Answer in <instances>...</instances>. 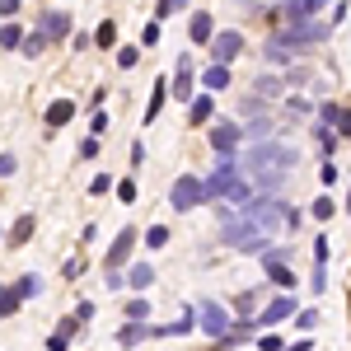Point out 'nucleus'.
<instances>
[{
	"instance_id": "nucleus-6",
	"label": "nucleus",
	"mask_w": 351,
	"mask_h": 351,
	"mask_svg": "<svg viewBox=\"0 0 351 351\" xmlns=\"http://www.w3.org/2000/svg\"><path fill=\"white\" fill-rule=\"evenodd\" d=\"M230 324H234V309L225 304V300H202L197 304V332L211 342V337H220V332H230Z\"/></svg>"
},
{
	"instance_id": "nucleus-20",
	"label": "nucleus",
	"mask_w": 351,
	"mask_h": 351,
	"mask_svg": "<svg viewBox=\"0 0 351 351\" xmlns=\"http://www.w3.org/2000/svg\"><path fill=\"white\" fill-rule=\"evenodd\" d=\"M263 304H267V281H263V286H248V291H239V295L230 300L234 319H239V314H258Z\"/></svg>"
},
{
	"instance_id": "nucleus-19",
	"label": "nucleus",
	"mask_w": 351,
	"mask_h": 351,
	"mask_svg": "<svg viewBox=\"0 0 351 351\" xmlns=\"http://www.w3.org/2000/svg\"><path fill=\"white\" fill-rule=\"evenodd\" d=\"M75 104H71V99H52V104H47V112H43V122H47V141H52V132H61V127H71V122H75Z\"/></svg>"
},
{
	"instance_id": "nucleus-41",
	"label": "nucleus",
	"mask_w": 351,
	"mask_h": 351,
	"mask_svg": "<svg viewBox=\"0 0 351 351\" xmlns=\"http://www.w3.org/2000/svg\"><path fill=\"white\" fill-rule=\"evenodd\" d=\"M104 291L122 295V291H127V267H112V271H104Z\"/></svg>"
},
{
	"instance_id": "nucleus-63",
	"label": "nucleus",
	"mask_w": 351,
	"mask_h": 351,
	"mask_svg": "<svg viewBox=\"0 0 351 351\" xmlns=\"http://www.w3.org/2000/svg\"><path fill=\"white\" fill-rule=\"evenodd\" d=\"M0 239H5V230H0Z\"/></svg>"
},
{
	"instance_id": "nucleus-11",
	"label": "nucleus",
	"mask_w": 351,
	"mask_h": 351,
	"mask_svg": "<svg viewBox=\"0 0 351 351\" xmlns=\"http://www.w3.org/2000/svg\"><path fill=\"white\" fill-rule=\"evenodd\" d=\"M38 28L47 33V43H52V47H61V43H71L75 19H71V10H43V14H38Z\"/></svg>"
},
{
	"instance_id": "nucleus-18",
	"label": "nucleus",
	"mask_w": 351,
	"mask_h": 351,
	"mask_svg": "<svg viewBox=\"0 0 351 351\" xmlns=\"http://www.w3.org/2000/svg\"><path fill=\"white\" fill-rule=\"evenodd\" d=\"M281 75H286V89H328V84L319 80V71H314L309 61H295V66H286Z\"/></svg>"
},
{
	"instance_id": "nucleus-1",
	"label": "nucleus",
	"mask_w": 351,
	"mask_h": 351,
	"mask_svg": "<svg viewBox=\"0 0 351 351\" xmlns=\"http://www.w3.org/2000/svg\"><path fill=\"white\" fill-rule=\"evenodd\" d=\"M300 160H304V150L291 141V132H276L267 141H248L239 150L243 173H248V183L258 192H286L291 178H295V169H300Z\"/></svg>"
},
{
	"instance_id": "nucleus-45",
	"label": "nucleus",
	"mask_w": 351,
	"mask_h": 351,
	"mask_svg": "<svg viewBox=\"0 0 351 351\" xmlns=\"http://www.w3.org/2000/svg\"><path fill=\"white\" fill-rule=\"evenodd\" d=\"M192 0H155V19H169V14H178V10H188Z\"/></svg>"
},
{
	"instance_id": "nucleus-47",
	"label": "nucleus",
	"mask_w": 351,
	"mask_h": 351,
	"mask_svg": "<svg viewBox=\"0 0 351 351\" xmlns=\"http://www.w3.org/2000/svg\"><path fill=\"white\" fill-rule=\"evenodd\" d=\"M19 173V155L14 150H0V178H14Z\"/></svg>"
},
{
	"instance_id": "nucleus-24",
	"label": "nucleus",
	"mask_w": 351,
	"mask_h": 351,
	"mask_svg": "<svg viewBox=\"0 0 351 351\" xmlns=\"http://www.w3.org/2000/svg\"><path fill=\"white\" fill-rule=\"evenodd\" d=\"M33 234H38V216H33V211H24V216H19L14 225H10V230H5L10 248H24V243L33 239Z\"/></svg>"
},
{
	"instance_id": "nucleus-54",
	"label": "nucleus",
	"mask_w": 351,
	"mask_h": 351,
	"mask_svg": "<svg viewBox=\"0 0 351 351\" xmlns=\"http://www.w3.org/2000/svg\"><path fill=\"white\" fill-rule=\"evenodd\" d=\"M71 342H75V337H66V332H47V351H71Z\"/></svg>"
},
{
	"instance_id": "nucleus-51",
	"label": "nucleus",
	"mask_w": 351,
	"mask_h": 351,
	"mask_svg": "<svg viewBox=\"0 0 351 351\" xmlns=\"http://www.w3.org/2000/svg\"><path fill=\"white\" fill-rule=\"evenodd\" d=\"M104 132H108V112L94 108V112H89V136H104Z\"/></svg>"
},
{
	"instance_id": "nucleus-8",
	"label": "nucleus",
	"mask_w": 351,
	"mask_h": 351,
	"mask_svg": "<svg viewBox=\"0 0 351 351\" xmlns=\"http://www.w3.org/2000/svg\"><path fill=\"white\" fill-rule=\"evenodd\" d=\"M243 47H248V38H243L239 28H216V38H211L206 56H211V61H220V66H234V61L243 56Z\"/></svg>"
},
{
	"instance_id": "nucleus-14",
	"label": "nucleus",
	"mask_w": 351,
	"mask_h": 351,
	"mask_svg": "<svg viewBox=\"0 0 351 351\" xmlns=\"http://www.w3.org/2000/svg\"><path fill=\"white\" fill-rule=\"evenodd\" d=\"M112 342L122 351H136L141 342H150V319H122V328L112 332Z\"/></svg>"
},
{
	"instance_id": "nucleus-50",
	"label": "nucleus",
	"mask_w": 351,
	"mask_h": 351,
	"mask_svg": "<svg viewBox=\"0 0 351 351\" xmlns=\"http://www.w3.org/2000/svg\"><path fill=\"white\" fill-rule=\"evenodd\" d=\"M332 132L342 136V141H351V108H342L337 117H332Z\"/></svg>"
},
{
	"instance_id": "nucleus-27",
	"label": "nucleus",
	"mask_w": 351,
	"mask_h": 351,
	"mask_svg": "<svg viewBox=\"0 0 351 351\" xmlns=\"http://www.w3.org/2000/svg\"><path fill=\"white\" fill-rule=\"evenodd\" d=\"M271 108H276L271 99H263V94H253V89H248V94L239 99V108H234V117L248 122V117H263V112H271Z\"/></svg>"
},
{
	"instance_id": "nucleus-40",
	"label": "nucleus",
	"mask_w": 351,
	"mask_h": 351,
	"mask_svg": "<svg viewBox=\"0 0 351 351\" xmlns=\"http://www.w3.org/2000/svg\"><path fill=\"white\" fill-rule=\"evenodd\" d=\"M304 220H309V206H295V202H286V230L295 234V230H304Z\"/></svg>"
},
{
	"instance_id": "nucleus-43",
	"label": "nucleus",
	"mask_w": 351,
	"mask_h": 351,
	"mask_svg": "<svg viewBox=\"0 0 351 351\" xmlns=\"http://www.w3.org/2000/svg\"><path fill=\"white\" fill-rule=\"evenodd\" d=\"M112 188H117V178H112V173H94V178H89V192H94V197H108Z\"/></svg>"
},
{
	"instance_id": "nucleus-3",
	"label": "nucleus",
	"mask_w": 351,
	"mask_h": 351,
	"mask_svg": "<svg viewBox=\"0 0 351 351\" xmlns=\"http://www.w3.org/2000/svg\"><path fill=\"white\" fill-rule=\"evenodd\" d=\"M206 145H211L216 160L239 155L243 150V122L239 117H211V122H206Z\"/></svg>"
},
{
	"instance_id": "nucleus-57",
	"label": "nucleus",
	"mask_w": 351,
	"mask_h": 351,
	"mask_svg": "<svg viewBox=\"0 0 351 351\" xmlns=\"http://www.w3.org/2000/svg\"><path fill=\"white\" fill-rule=\"evenodd\" d=\"M24 10V0H0V19H14Z\"/></svg>"
},
{
	"instance_id": "nucleus-13",
	"label": "nucleus",
	"mask_w": 351,
	"mask_h": 351,
	"mask_svg": "<svg viewBox=\"0 0 351 351\" xmlns=\"http://www.w3.org/2000/svg\"><path fill=\"white\" fill-rule=\"evenodd\" d=\"M211 38H216V14L211 10H192L188 14V43L192 47H211Z\"/></svg>"
},
{
	"instance_id": "nucleus-7",
	"label": "nucleus",
	"mask_w": 351,
	"mask_h": 351,
	"mask_svg": "<svg viewBox=\"0 0 351 351\" xmlns=\"http://www.w3.org/2000/svg\"><path fill=\"white\" fill-rule=\"evenodd\" d=\"M197 66H202V61H197L192 52H178V56H173V75H169V94H173L178 104H188L192 94H197Z\"/></svg>"
},
{
	"instance_id": "nucleus-15",
	"label": "nucleus",
	"mask_w": 351,
	"mask_h": 351,
	"mask_svg": "<svg viewBox=\"0 0 351 351\" xmlns=\"http://www.w3.org/2000/svg\"><path fill=\"white\" fill-rule=\"evenodd\" d=\"M211 117H216V94L197 84V94L188 99V127H206Z\"/></svg>"
},
{
	"instance_id": "nucleus-52",
	"label": "nucleus",
	"mask_w": 351,
	"mask_h": 351,
	"mask_svg": "<svg viewBox=\"0 0 351 351\" xmlns=\"http://www.w3.org/2000/svg\"><path fill=\"white\" fill-rule=\"evenodd\" d=\"M309 291H314V295H324V291H328V267H314V271H309Z\"/></svg>"
},
{
	"instance_id": "nucleus-29",
	"label": "nucleus",
	"mask_w": 351,
	"mask_h": 351,
	"mask_svg": "<svg viewBox=\"0 0 351 351\" xmlns=\"http://www.w3.org/2000/svg\"><path fill=\"white\" fill-rule=\"evenodd\" d=\"M43 291H47V281H43V271H24V276L14 281V295H19V300H38Z\"/></svg>"
},
{
	"instance_id": "nucleus-2",
	"label": "nucleus",
	"mask_w": 351,
	"mask_h": 351,
	"mask_svg": "<svg viewBox=\"0 0 351 351\" xmlns=\"http://www.w3.org/2000/svg\"><path fill=\"white\" fill-rule=\"evenodd\" d=\"M216 243L230 248V253H239V258H263V248L271 243V234H263L243 211H234L225 225H216Z\"/></svg>"
},
{
	"instance_id": "nucleus-5",
	"label": "nucleus",
	"mask_w": 351,
	"mask_h": 351,
	"mask_svg": "<svg viewBox=\"0 0 351 351\" xmlns=\"http://www.w3.org/2000/svg\"><path fill=\"white\" fill-rule=\"evenodd\" d=\"M202 206H206L202 173H178V178L169 183V211H178V216H192V211H202Z\"/></svg>"
},
{
	"instance_id": "nucleus-62",
	"label": "nucleus",
	"mask_w": 351,
	"mask_h": 351,
	"mask_svg": "<svg viewBox=\"0 0 351 351\" xmlns=\"http://www.w3.org/2000/svg\"><path fill=\"white\" fill-rule=\"evenodd\" d=\"M347 216H351V188H347Z\"/></svg>"
},
{
	"instance_id": "nucleus-49",
	"label": "nucleus",
	"mask_w": 351,
	"mask_h": 351,
	"mask_svg": "<svg viewBox=\"0 0 351 351\" xmlns=\"http://www.w3.org/2000/svg\"><path fill=\"white\" fill-rule=\"evenodd\" d=\"M99 150H104L99 136H84V141H80V160H99Z\"/></svg>"
},
{
	"instance_id": "nucleus-61",
	"label": "nucleus",
	"mask_w": 351,
	"mask_h": 351,
	"mask_svg": "<svg viewBox=\"0 0 351 351\" xmlns=\"http://www.w3.org/2000/svg\"><path fill=\"white\" fill-rule=\"evenodd\" d=\"M281 351H314V342H309V337H300V342H291V347H281Z\"/></svg>"
},
{
	"instance_id": "nucleus-22",
	"label": "nucleus",
	"mask_w": 351,
	"mask_h": 351,
	"mask_svg": "<svg viewBox=\"0 0 351 351\" xmlns=\"http://www.w3.org/2000/svg\"><path fill=\"white\" fill-rule=\"evenodd\" d=\"M230 84H234L230 66H220V61H206V66H202V89H211V94H225Z\"/></svg>"
},
{
	"instance_id": "nucleus-48",
	"label": "nucleus",
	"mask_w": 351,
	"mask_h": 351,
	"mask_svg": "<svg viewBox=\"0 0 351 351\" xmlns=\"http://www.w3.org/2000/svg\"><path fill=\"white\" fill-rule=\"evenodd\" d=\"M337 178H342V169H337L332 160H324V164H319V183H324V188H332Z\"/></svg>"
},
{
	"instance_id": "nucleus-60",
	"label": "nucleus",
	"mask_w": 351,
	"mask_h": 351,
	"mask_svg": "<svg viewBox=\"0 0 351 351\" xmlns=\"http://www.w3.org/2000/svg\"><path fill=\"white\" fill-rule=\"evenodd\" d=\"M141 164H145V145H141V141H132V169H141Z\"/></svg>"
},
{
	"instance_id": "nucleus-4",
	"label": "nucleus",
	"mask_w": 351,
	"mask_h": 351,
	"mask_svg": "<svg viewBox=\"0 0 351 351\" xmlns=\"http://www.w3.org/2000/svg\"><path fill=\"white\" fill-rule=\"evenodd\" d=\"M243 178V164L239 155H230V160H216V169H206L202 173V192H206V206L220 202V197H230V188Z\"/></svg>"
},
{
	"instance_id": "nucleus-38",
	"label": "nucleus",
	"mask_w": 351,
	"mask_h": 351,
	"mask_svg": "<svg viewBox=\"0 0 351 351\" xmlns=\"http://www.w3.org/2000/svg\"><path fill=\"white\" fill-rule=\"evenodd\" d=\"M19 304H24V300L14 295V286H0V324H5L10 314H19Z\"/></svg>"
},
{
	"instance_id": "nucleus-26",
	"label": "nucleus",
	"mask_w": 351,
	"mask_h": 351,
	"mask_svg": "<svg viewBox=\"0 0 351 351\" xmlns=\"http://www.w3.org/2000/svg\"><path fill=\"white\" fill-rule=\"evenodd\" d=\"M169 99H173V94H169V75H155V84H150V104H145V122H155V117H160L164 112V104H169Z\"/></svg>"
},
{
	"instance_id": "nucleus-42",
	"label": "nucleus",
	"mask_w": 351,
	"mask_h": 351,
	"mask_svg": "<svg viewBox=\"0 0 351 351\" xmlns=\"http://www.w3.org/2000/svg\"><path fill=\"white\" fill-rule=\"evenodd\" d=\"M66 47H71V52H75V56H80V52H89V47H94V33H89V28H75Z\"/></svg>"
},
{
	"instance_id": "nucleus-37",
	"label": "nucleus",
	"mask_w": 351,
	"mask_h": 351,
	"mask_svg": "<svg viewBox=\"0 0 351 351\" xmlns=\"http://www.w3.org/2000/svg\"><path fill=\"white\" fill-rule=\"evenodd\" d=\"M253 347H258V351H281V347H286V337H281L276 328H263V332L253 337Z\"/></svg>"
},
{
	"instance_id": "nucleus-44",
	"label": "nucleus",
	"mask_w": 351,
	"mask_h": 351,
	"mask_svg": "<svg viewBox=\"0 0 351 351\" xmlns=\"http://www.w3.org/2000/svg\"><path fill=\"white\" fill-rule=\"evenodd\" d=\"M328 258H332V243H328V234H314V267H328Z\"/></svg>"
},
{
	"instance_id": "nucleus-55",
	"label": "nucleus",
	"mask_w": 351,
	"mask_h": 351,
	"mask_svg": "<svg viewBox=\"0 0 351 351\" xmlns=\"http://www.w3.org/2000/svg\"><path fill=\"white\" fill-rule=\"evenodd\" d=\"M347 14H351V5H347V0H332V10H328V19H332V24L342 28V24H347Z\"/></svg>"
},
{
	"instance_id": "nucleus-17",
	"label": "nucleus",
	"mask_w": 351,
	"mask_h": 351,
	"mask_svg": "<svg viewBox=\"0 0 351 351\" xmlns=\"http://www.w3.org/2000/svg\"><path fill=\"white\" fill-rule=\"evenodd\" d=\"M314 104H319V99H309L304 89H286V99H281V117H286V122L314 117Z\"/></svg>"
},
{
	"instance_id": "nucleus-9",
	"label": "nucleus",
	"mask_w": 351,
	"mask_h": 351,
	"mask_svg": "<svg viewBox=\"0 0 351 351\" xmlns=\"http://www.w3.org/2000/svg\"><path fill=\"white\" fill-rule=\"evenodd\" d=\"M136 248H141V230H136V225H122V230L112 234L108 253H104V271H112V267H127Z\"/></svg>"
},
{
	"instance_id": "nucleus-58",
	"label": "nucleus",
	"mask_w": 351,
	"mask_h": 351,
	"mask_svg": "<svg viewBox=\"0 0 351 351\" xmlns=\"http://www.w3.org/2000/svg\"><path fill=\"white\" fill-rule=\"evenodd\" d=\"M84 271V258H71V263H66V267H61V276H66V281H75V276H80Z\"/></svg>"
},
{
	"instance_id": "nucleus-23",
	"label": "nucleus",
	"mask_w": 351,
	"mask_h": 351,
	"mask_svg": "<svg viewBox=\"0 0 351 351\" xmlns=\"http://www.w3.org/2000/svg\"><path fill=\"white\" fill-rule=\"evenodd\" d=\"M309 136H314V145H319V155H324V160H332V155H337V145H342V136L332 132V122H319V117H314Z\"/></svg>"
},
{
	"instance_id": "nucleus-31",
	"label": "nucleus",
	"mask_w": 351,
	"mask_h": 351,
	"mask_svg": "<svg viewBox=\"0 0 351 351\" xmlns=\"http://www.w3.org/2000/svg\"><path fill=\"white\" fill-rule=\"evenodd\" d=\"M169 239H173V234H169V225H150V230H141V248H145V253L169 248Z\"/></svg>"
},
{
	"instance_id": "nucleus-12",
	"label": "nucleus",
	"mask_w": 351,
	"mask_h": 351,
	"mask_svg": "<svg viewBox=\"0 0 351 351\" xmlns=\"http://www.w3.org/2000/svg\"><path fill=\"white\" fill-rule=\"evenodd\" d=\"M248 89H253V94H263V99H271V104H281V99H286V75H281V71H271V66H263V71L248 80Z\"/></svg>"
},
{
	"instance_id": "nucleus-28",
	"label": "nucleus",
	"mask_w": 351,
	"mask_h": 351,
	"mask_svg": "<svg viewBox=\"0 0 351 351\" xmlns=\"http://www.w3.org/2000/svg\"><path fill=\"white\" fill-rule=\"evenodd\" d=\"M141 52H145L141 43H117V47H112V66H117V71H136V66H141Z\"/></svg>"
},
{
	"instance_id": "nucleus-39",
	"label": "nucleus",
	"mask_w": 351,
	"mask_h": 351,
	"mask_svg": "<svg viewBox=\"0 0 351 351\" xmlns=\"http://www.w3.org/2000/svg\"><path fill=\"white\" fill-rule=\"evenodd\" d=\"M160 38H164V19H150V24L141 28V47H145V52L160 47Z\"/></svg>"
},
{
	"instance_id": "nucleus-10",
	"label": "nucleus",
	"mask_w": 351,
	"mask_h": 351,
	"mask_svg": "<svg viewBox=\"0 0 351 351\" xmlns=\"http://www.w3.org/2000/svg\"><path fill=\"white\" fill-rule=\"evenodd\" d=\"M295 309H300V300L295 291H276V295L258 309V328H276V324H286V319H295Z\"/></svg>"
},
{
	"instance_id": "nucleus-59",
	"label": "nucleus",
	"mask_w": 351,
	"mask_h": 351,
	"mask_svg": "<svg viewBox=\"0 0 351 351\" xmlns=\"http://www.w3.org/2000/svg\"><path fill=\"white\" fill-rule=\"evenodd\" d=\"M234 10H243L248 19H258V14H263V5H258V0H234Z\"/></svg>"
},
{
	"instance_id": "nucleus-32",
	"label": "nucleus",
	"mask_w": 351,
	"mask_h": 351,
	"mask_svg": "<svg viewBox=\"0 0 351 351\" xmlns=\"http://www.w3.org/2000/svg\"><path fill=\"white\" fill-rule=\"evenodd\" d=\"M24 33H28V28L14 24V19H10V24H0V52H19V47H24Z\"/></svg>"
},
{
	"instance_id": "nucleus-56",
	"label": "nucleus",
	"mask_w": 351,
	"mask_h": 351,
	"mask_svg": "<svg viewBox=\"0 0 351 351\" xmlns=\"http://www.w3.org/2000/svg\"><path fill=\"white\" fill-rule=\"evenodd\" d=\"M75 314H80L84 324H94V314H99V304H94V300H75Z\"/></svg>"
},
{
	"instance_id": "nucleus-33",
	"label": "nucleus",
	"mask_w": 351,
	"mask_h": 351,
	"mask_svg": "<svg viewBox=\"0 0 351 351\" xmlns=\"http://www.w3.org/2000/svg\"><path fill=\"white\" fill-rule=\"evenodd\" d=\"M155 309H150V300L141 295V291H132V300L122 304V319H150Z\"/></svg>"
},
{
	"instance_id": "nucleus-21",
	"label": "nucleus",
	"mask_w": 351,
	"mask_h": 351,
	"mask_svg": "<svg viewBox=\"0 0 351 351\" xmlns=\"http://www.w3.org/2000/svg\"><path fill=\"white\" fill-rule=\"evenodd\" d=\"M150 286H155V263L132 258V263H127V291H141V295H145Z\"/></svg>"
},
{
	"instance_id": "nucleus-35",
	"label": "nucleus",
	"mask_w": 351,
	"mask_h": 351,
	"mask_svg": "<svg viewBox=\"0 0 351 351\" xmlns=\"http://www.w3.org/2000/svg\"><path fill=\"white\" fill-rule=\"evenodd\" d=\"M309 216L319 220V225H328V220L337 216V202H332V197H314V202H309Z\"/></svg>"
},
{
	"instance_id": "nucleus-16",
	"label": "nucleus",
	"mask_w": 351,
	"mask_h": 351,
	"mask_svg": "<svg viewBox=\"0 0 351 351\" xmlns=\"http://www.w3.org/2000/svg\"><path fill=\"white\" fill-rule=\"evenodd\" d=\"M263 263V276H267V286H276V291H295L300 281H295V271H291V263H276V258H258Z\"/></svg>"
},
{
	"instance_id": "nucleus-30",
	"label": "nucleus",
	"mask_w": 351,
	"mask_h": 351,
	"mask_svg": "<svg viewBox=\"0 0 351 351\" xmlns=\"http://www.w3.org/2000/svg\"><path fill=\"white\" fill-rule=\"evenodd\" d=\"M47 47H52V43H47V33H43V28H28V33H24V47H19V52H24L28 61H38V56H47Z\"/></svg>"
},
{
	"instance_id": "nucleus-46",
	"label": "nucleus",
	"mask_w": 351,
	"mask_h": 351,
	"mask_svg": "<svg viewBox=\"0 0 351 351\" xmlns=\"http://www.w3.org/2000/svg\"><path fill=\"white\" fill-rule=\"evenodd\" d=\"M112 192H117L122 206H132V202H136V178H117V188H112Z\"/></svg>"
},
{
	"instance_id": "nucleus-34",
	"label": "nucleus",
	"mask_w": 351,
	"mask_h": 351,
	"mask_svg": "<svg viewBox=\"0 0 351 351\" xmlns=\"http://www.w3.org/2000/svg\"><path fill=\"white\" fill-rule=\"evenodd\" d=\"M319 324H324V314H319V304H309V309L300 304V309H295V328H300V332H314Z\"/></svg>"
},
{
	"instance_id": "nucleus-36",
	"label": "nucleus",
	"mask_w": 351,
	"mask_h": 351,
	"mask_svg": "<svg viewBox=\"0 0 351 351\" xmlns=\"http://www.w3.org/2000/svg\"><path fill=\"white\" fill-rule=\"evenodd\" d=\"M94 47H104V52H112V47H117V19H104V24H99Z\"/></svg>"
},
{
	"instance_id": "nucleus-53",
	"label": "nucleus",
	"mask_w": 351,
	"mask_h": 351,
	"mask_svg": "<svg viewBox=\"0 0 351 351\" xmlns=\"http://www.w3.org/2000/svg\"><path fill=\"white\" fill-rule=\"evenodd\" d=\"M104 104H108V84H94V94L84 99V108L94 112V108H104Z\"/></svg>"
},
{
	"instance_id": "nucleus-25",
	"label": "nucleus",
	"mask_w": 351,
	"mask_h": 351,
	"mask_svg": "<svg viewBox=\"0 0 351 351\" xmlns=\"http://www.w3.org/2000/svg\"><path fill=\"white\" fill-rule=\"evenodd\" d=\"M258 56L267 61L271 71H286V66H295V61H300L291 47H281V43H271V38H263V52H258Z\"/></svg>"
}]
</instances>
